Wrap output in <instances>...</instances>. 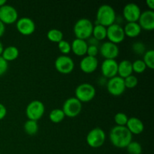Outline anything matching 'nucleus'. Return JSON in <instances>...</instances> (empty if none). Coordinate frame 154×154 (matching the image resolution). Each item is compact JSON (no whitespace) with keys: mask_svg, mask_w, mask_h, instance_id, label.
<instances>
[{"mask_svg":"<svg viewBox=\"0 0 154 154\" xmlns=\"http://www.w3.org/2000/svg\"><path fill=\"white\" fill-rule=\"evenodd\" d=\"M7 114V109L3 104L0 103V120H2Z\"/></svg>","mask_w":154,"mask_h":154,"instance_id":"nucleus-36","label":"nucleus"},{"mask_svg":"<svg viewBox=\"0 0 154 154\" xmlns=\"http://www.w3.org/2000/svg\"><path fill=\"white\" fill-rule=\"evenodd\" d=\"M6 4V1L5 0H0V7H2V6L5 5Z\"/></svg>","mask_w":154,"mask_h":154,"instance_id":"nucleus-41","label":"nucleus"},{"mask_svg":"<svg viewBox=\"0 0 154 154\" xmlns=\"http://www.w3.org/2000/svg\"><path fill=\"white\" fill-rule=\"evenodd\" d=\"M126 148L129 154H141L142 153V147L138 141H131Z\"/></svg>","mask_w":154,"mask_h":154,"instance_id":"nucleus-28","label":"nucleus"},{"mask_svg":"<svg viewBox=\"0 0 154 154\" xmlns=\"http://www.w3.org/2000/svg\"><path fill=\"white\" fill-rule=\"evenodd\" d=\"M125 33L123 27L119 23H113L112 25L107 27V38L109 42L112 43L120 44L125 39Z\"/></svg>","mask_w":154,"mask_h":154,"instance_id":"nucleus-9","label":"nucleus"},{"mask_svg":"<svg viewBox=\"0 0 154 154\" xmlns=\"http://www.w3.org/2000/svg\"><path fill=\"white\" fill-rule=\"evenodd\" d=\"M143 61L145 63L146 66L149 69H154V51L153 50H148L144 54Z\"/></svg>","mask_w":154,"mask_h":154,"instance_id":"nucleus-27","label":"nucleus"},{"mask_svg":"<svg viewBox=\"0 0 154 154\" xmlns=\"http://www.w3.org/2000/svg\"><path fill=\"white\" fill-rule=\"evenodd\" d=\"M107 89L110 94L114 96H119L126 90L124 80L119 76L113 77L108 80L107 83Z\"/></svg>","mask_w":154,"mask_h":154,"instance_id":"nucleus-11","label":"nucleus"},{"mask_svg":"<svg viewBox=\"0 0 154 154\" xmlns=\"http://www.w3.org/2000/svg\"><path fill=\"white\" fill-rule=\"evenodd\" d=\"M0 154H1V153H0Z\"/></svg>","mask_w":154,"mask_h":154,"instance_id":"nucleus-42","label":"nucleus"},{"mask_svg":"<svg viewBox=\"0 0 154 154\" xmlns=\"http://www.w3.org/2000/svg\"><path fill=\"white\" fill-rule=\"evenodd\" d=\"M141 14V8L137 4L133 2L128 3L124 6L123 10V17L127 22H138Z\"/></svg>","mask_w":154,"mask_h":154,"instance_id":"nucleus-14","label":"nucleus"},{"mask_svg":"<svg viewBox=\"0 0 154 154\" xmlns=\"http://www.w3.org/2000/svg\"><path fill=\"white\" fill-rule=\"evenodd\" d=\"M65 114L63 111L60 108H55L52 110L49 114V119L52 123H61L65 118Z\"/></svg>","mask_w":154,"mask_h":154,"instance_id":"nucleus-24","label":"nucleus"},{"mask_svg":"<svg viewBox=\"0 0 154 154\" xmlns=\"http://www.w3.org/2000/svg\"><path fill=\"white\" fill-rule=\"evenodd\" d=\"M99 50L101 55L105 60H115L120 54V50L117 45L109 41L102 43Z\"/></svg>","mask_w":154,"mask_h":154,"instance_id":"nucleus-12","label":"nucleus"},{"mask_svg":"<svg viewBox=\"0 0 154 154\" xmlns=\"http://www.w3.org/2000/svg\"><path fill=\"white\" fill-rule=\"evenodd\" d=\"M126 128L132 135H140L144 132V125L140 119L135 117H130L128 119L127 123L126 125Z\"/></svg>","mask_w":154,"mask_h":154,"instance_id":"nucleus-18","label":"nucleus"},{"mask_svg":"<svg viewBox=\"0 0 154 154\" xmlns=\"http://www.w3.org/2000/svg\"><path fill=\"white\" fill-rule=\"evenodd\" d=\"M123 30L126 36L129 38H135L140 35L141 28L138 22H129L125 25Z\"/></svg>","mask_w":154,"mask_h":154,"instance_id":"nucleus-21","label":"nucleus"},{"mask_svg":"<svg viewBox=\"0 0 154 154\" xmlns=\"http://www.w3.org/2000/svg\"><path fill=\"white\" fill-rule=\"evenodd\" d=\"M16 27L18 32L24 35H29L35 30V23L32 19L27 17H20L17 20Z\"/></svg>","mask_w":154,"mask_h":154,"instance_id":"nucleus-13","label":"nucleus"},{"mask_svg":"<svg viewBox=\"0 0 154 154\" xmlns=\"http://www.w3.org/2000/svg\"><path fill=\"white\" fill-rule=\"evenodd\" d=\"M3 50H4V47H3L2 43L0 42V56H2V54L3 52Z\"/></svg>","mask_w":154,"mask_h":154,"instance_id":"nucleus-40","label":"nucleus"},{"mask_svg":"<svg viewBox=\"0 0 154 154\" xmlns=\"http://www.w3.org/2000/svg\"><path fill=\"white\" fill-rule=\"evenodd\" d=\"M8 69V63L0 56V76L5 75Z\"/></svg>","mask_w":154,"mask_h":154,"instance_id":"nucleus-34","label":"nucleus"},{"mask_svg":"<svg viewBox=\"0 0 154 154\" xmlns=\"http://www.w3.org/2000/svg\"><path fill=\"white\" fill-rule=\"evenodd\" d=\"M132 63L128 60H123L118 63L117 74L119 77L124 79L126 77L132 75Z\"/></svg>","mask_w":154,"mask_h":154,"instance_id":"nucleus-20","label":"nucleus"},{"mask_svg":"<svg viewBox=\"0 0 154 154\" xmlns=\"http://www.w3.org/2000/svg\"><path fill=\"white\" fill-rule=\"evenodd\" d=\"M62 110L66 117H75L82 111V103L75 97L69 98L63 103Z\"/></svg>","mask_w":154,"mask_h":154,"instance_id":"nucleus-7","label":"nucleus"},{"mask_svg":"<svg viewBox=\"0 0 154 154\" xmlns=\"http://www.w3.org/2000/svg\"><path fill=\"white\" fill-rule=\"evenodd\" d=\"M5 32V25L0 20V38L4 35Z\"/></svg>","mask_w":154,"mask_h":154,"instance_id":"nucleus-37","label":"nucleus"},{"mask_svg":"<svg viewBox=\"0 0 154 154\" xmlns=\"http://www.w3.org/2000/svg\"><path fill=\"white\" fill-rule=\"evenodd\" d=\"M87 48H88V44L86 40L80 38L74 39L73 42L71 44V48L73 51L74 54L79 57H82L87 54Z\"/></svg>","mask_w":154,"mask_h":154,"instance_id":"nucleus-19","label":"nucleus"},{"mask_svg":"<svg viewBox=\"0 0 154 154\" xmlns=\"http://www.w3.org/2000/svg\"><path fill=\"white\" fill-rule=\"evenodd\" d=\"M118 63L115 60H105L101 66V70L103 76L106 78H111L117 76Z\"/></svg>","mask_w":154,"mask_h":154,"instance_id":"nucleus-15","label":"nucleus"},{"mask_svg":"<svg viewBox=\"0 0 154 154\" xmlns=\"http://www.w3.org/2000/svg\"><path fill=\"white\" fill-rule=\"evenodd\" d=\"M19 56V50L15 46H8L4 48L2 54V57L8 63L10 61L15 60Z\"/></svg>","mask_w":154,"mask_h":154,"instance_id":"nucleus-22","label":"nucleus"},{"mask_svg":"<svg viewBox=\"0 0 154 154\" xmlns=\"http://www.w3.org/2000/svg\"><path fill=\"white\" fill-rule=\"evenodd\" d=\"M99 48L96 45H88L87 51V56H90V57H96L97 54H99Z\"/></svg>","mask_w":154,"mask_h":154,"instance_id":"nucleus-35","label":"nucleus"},{"mask_svg":"<svg viewBox=\"0 0 154 154\" xmlns=\"http://www.w3.org/2000/svg\"><path fill=\"white\" fill-rule=\"evenodd\" d=\"M106 138L105 131L102 129L96 127L90 130L87 135V143L93 148H98L104 144Z\"/></svg>","mask_w":154,"mask_h":154,"instance_id":"nucleus-6","label":"nucleus"},{"mask_svg":"<svg viewBox=\"0 0 154 154\" xmlns=\"http://www.w3.org/2000/svg\"><path fill=\"white\" fill-rule=\"evenodd\" d=\"M93 23L88 18H81L75 23L73 31L76 38L86 40L92 36Z\"/></svg>","mask_w":154,"mask_h":154,"instance_id":"nucleus-3","label":"nucleus"},{"mask_svg":"<svg viewBox=\"0 0 154 154\" xmlns=\"http://www.w3.org/2000/svg\"><path fill=\"white\" fill-rule=\"evenodd\" d=\"M92 35L97 41L104 40L107 38V27L104 26L101 24L96 23L93 26Z\"/></svg>","mask_w":154,"mask_h":154,"instance_id":"nucleus-23","label":"nucleus"},{"mask_svg":"<svg viewBox=\"0 0 154 154\" xmlns=\"http://www.w3.org/2000/svg\"><path fill=\"white\" fill-rule=\"evenodd\" d=\"M47 37L51 42L59 43L63 40V33L58 29H51L47 33Z\"/></svg>","mask_w":154,"mask_h":154,"instance_id":"nucleus-25","label":"nucleus"},{"mask_svg":"<svg viewBox=\"0 0 154 154\" xmlns=\"http://www.w3.org/2000/svg\"><path fill=\"white\" fill-rule=\"evenodd\" d=\"M98 42H99V41H97L96 38H90L89 42H87V44H90V45H96V46H97Z\"/></svg>","mask_w":154,"mask_h":154,"instance_id":"nucleus-39","label":"nucleus"},{"mask_svg":"<svg viewBox=\"0 0 154 154\" xmlns=\"http://www.w3.org/2000/svg\"><path fill=\"white\" fill-rule=\"evenodd\" d=\"M128 119H129V117H127V115L123 112L117 113L114 116V121H115L117 126H126Z\"/></svg>","mask_w":154,"mask_h":154,"instance_id":"nucleus-29","label":"nucleus"},{"mask_svg":"<svg viewBox=\"0 0 154 154\" xmlns=\"http://www.w3.org/2000/svg\"><path fill=\"white\" fill-rule=\"evenodd\" d=\"M124 84L126 88H134L138 85V78L133 75H131L129 76L126 77L124 79Z\"/></svg>","mask_w":154,"mask_h":154,"instance_id":"nucleus-31","label":"nucleus"},{"mask_svg":"<svg viewBox=\"0 0 154 154\" xmlns=\"http://www.w3.org/2000/svg\"><path fill=\"white\" fill-rule=\"evenodd\" d=\"M138 23L141 29L153 30L154 29V11L152 10H146L141 12Z\"/></svg>","mask_w":154,"mask_h":154,"instance_id":"nucleus-16","label":"nucleus"},{"mask_svg":"<svg viewBox=\"0 0 154 154\" xmlns=\"http://www.w3.org/2000/svg\"><path fill=\"white\" fill-rule=\"evenodd\" d=\"M56 69L63 75L70 74L75 68V63L70 57L67 55L59 56L54 63Z\"/></svg>","mask_w":154,"mask_h":154,"instance_id":"nucleus-8","label":"nucleus"},{"mask_svg":"<svg viewBox=\"0 0 154 154\" xmlns=\"http://www.w3.org/2000/svg\"><path fill=\"white\" fill-rule=\"evenodd\" d=\"M147 69L145 63L142 60H137L132 63V70L136 73H143Z\"/></svg>","mask_w":154,"mask_h":154,"instance_id":"nucleus-30","label":"nucleus"},{"mask_svg":"<svg viewBox=\"0 0 154 154\" xmlns=\"http://www.w3.org/2000/svg\"><path fill=\"white\" fill-rule=\"evenodd\" d=\"M58 48L60 50V52L62 54H63V55H66L70 53V51H72V48H71V44L69 43L68 41L66 40H62L61 42H60L58 43Z\"/></svg>","mask_w":154,"mask_h":154,"instance_id":"nucleus-32","label":"nucleus"},{"mask_svg":"<svg viewBox=\"0 0 154 154\" xmlns=\"http://www.w3.org/2000/svg\"><path fill=\"white\" fill-rule=\"evenodd\" d=\"M116 17L115 11L110 5H102L98 8L96 13V21L98 24L108 27L115 23Z\"/></svg>","mask_w":154,"mask_h":154,"instance_id":"nucleus-2","label":"nucleus"},{"mask_svg":"<svg viewBox=\"0 0 154 154\" xmlns=\"http://www.w3.org/2000/svg\"><path fill=\"white\" fill-rule=\"evenodd\" d=\"M24 131L26 134L29 135H35L38 131V124L37 121L28 120L24 123Z\"/></svg>","mask_w":154,"mask_h":154,"instance_id":"nucleus-26","label":"nucleus"},{"mask_svg":"<svg viewBox=\"0 0 154 154\" xmlns=\"http://www.w3.org/2000/svg\"><path fill=\"white\" fill-rule=\"evenodd\" d=\"M146 4H147V5L148 6V8H150L149 10L153 11V9H154V1L153 0H147V1H146Z\"/></svg>","mask_w":154,"mask_h":154,"instance_id":"nucleus-38","label":"nucleus"},{"mask_svg":"<svg viewBox=\"0 0 154 154\" xmlns=\"http://www.w3.org/2000/svg\"><path fill=\"white\" fill-rule=\"evenodd\" d=\"M99 66V61L96 57L86 56L80 62V68L81 70L87 74L94 72Z\"/></svg>","mask_w":154,"mask_h":154,"instance_id":"nucleus-17","label":"nucleus"},{"mask_svg":"<svg viewBox=\"0 0 154 154\" xmlns=\"http://www.w3.org/2000/svg\"><path fill=\"white\" fill-rule=\"evenodd\" d=\"M45 107L42 102L39 100H33L28 104L26 108V114L29 120H40L45 114Z\"/></svg>","mask_w":154,"mask_h":154,"instance_id":"nucleus-5","label":"nucleus"},{"mask_svg":"<svg viewBox=\"0 0 154 154\" xmlns=\"http://www.w3.org/2000/svg\"><path fill=\"white\" fill-rule=\"evenodd\" d=\"M18 20L17 9L10 5H5L0 7V20L5 24H11Z\"/></svg>","mask_w":154,"mask_h":154,"instance_id":"nucleus-10","label":"nucleus"},{"mask_svg":"<svg viewBox=\"0 0 154 154\" xmlns=\"http://www.w3.org/2000/svg\"><path fill=\"white\" fill-rule=\"evenodd\" d=\"M146 47L144 43L141 42H137L132 45V50L135 54H138L139 55L144 54L145 53Z\"/></svg>","mask_w":154,"mask_h":154,"instance_id":"nucleus-33","label":"nucleus"},{"mask_svg":"<svg viewBox=\"0 0 154 154\" xmlns=\"http://www.w3.org/2000/svg\"><path fill=\"white\" fill-rule=\"evenodd\" d=\"M75 98L80 102H88L94 99L96 90L94 86L90 83H82L75 89Z\"/></svg>","mask_w":154,"mask_h":154,"instance_id":"nucleus-4","label":"nucleus"},{"mask_svg":"<svg viewBox=\"0 0 154 154\" xmlns=\"http://www.w3.org/2000/svg\"><path fill=\"white\" fill-rule=\"evenodd\" d=\"M109 138L111 144L118 148H126L128 144L132 141V134L126 126H117L110 131Z\"/></svg>","mask_w":154,"mask_h":154,"instance_id":"nucleus-1","label":"nucleus"}]
</instances>
